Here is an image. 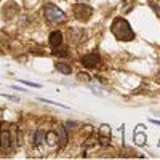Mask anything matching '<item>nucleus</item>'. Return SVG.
Instances as JSON below:
<instances>
[{"label":"nucleus","mask_w":160,"mask_h":160,"mask_svg":"<svg viewBox=\"0 0 160 160\" xmlns=\"http://www.w3.org/2000/svg\"><path fill=\"white\" fill-rule=\"evenodd\" d=\"M112 34L118 38V40H125V42H130V40L135 38V32H133L131 26L128 24L127 19L123 18H115L112 22V28H111Z\"/></svg>","instance_id":"1"},{"label":"nucleus","mask_w":160,"mask_h":160,"mask_svg":"<svg viewBox=\"0 0 160 160\" xmlns=\"http://www.w3.org/2000/svg\"><path fill=\"white\" fill-rule=\"evenodd\" d=\"M45 18L48 21H51V22H62V21H66V15L58 7L51 5V3L45 5Z\"/></svg>","instance_id":"2"},{"label":"nucleus","mask_w":160,"mask_h":160,"mask_svg":"<svg viewBox=\"0 0 160 160\" xmlns=\"http://www.w3.org/2000/svg\"><path fill=\"white\" fill-rule=\"evenodd\" d=\"M74 13H75V18H77V19L87 21V19L91 16V8L80 3V5H75V7H74Z\"/></svg>","instance_id":"3"},{"label":"nucleus","mask_w":160,"mask_h":160,"mask_svg":"<svg viewBox=\"0 0 160 160\" xmlns=\"http://www.w3.org/2000/svg\"><path fill=\"white\" fill-rule=\"evenodd\" d=\"M99 62V56L96 55V53H91V55H85L82 58V64L85 66V68H95V66Z\"/></svg>","instance_id":"4"},{"label":"nucleus","mask_w":160,"mask_h":160,"mask_svg":"<svg viewBox=\"0 0 160 160\" xmlns=\"http://www.w3.org/2000/svg\"><path fill=\"white\" fill-rule=\"evenodd\" d=\"M62 43V34L59 32V31H53L51 34H50V45L53 47V48H56V47H59Z\"/></svg>","instance_id":"5"},{"label":"nucleus","mask_w":160,"mask_h":160,"mask_svg":"<svg viewBox=\"0 0 160 160\" xmlns=\"http://www.w3.org/2000/svg\"><path fill=\"white\" fill-rule=\"evenodd\" d=\"M10 144H11V138H10V133L7 130H3L2 133H0V148H10Z\"/></svg>","instance_id":"6"},{"label":"nucleus","mask_w":160,"mask_h":160,"mask_svg":"<svg viewBox=\"0 0 160 160\" xmlns=\"http://www.w3.org/2000/svg\"><path fill=\"white\" fill-rule=\"evenodd\" d=\"M55 68H56L58 72H61V74H64V75H69V74L72 72V68H71L69 64H66V62H58Z\"/></svg>","instance_id":"7"},{"label":"nucleus","mask_w":160,"mask_h":160,"mask_svg":"<svg viewBox=\"0 0 160 160\" xmlns=\"http://www.w3.org/2000/svg\"><path fill=\"white\" fill-rule=\"evenodd\" d=\"M56 133H58V136H59L61 146H66V142H68V133H66V128L62 125H59L58 130H56Z\"/></svg>","instance_id":"8"},{"label":"nucleus","mask_w":160,"mask_h":160,"mask_svg":"<svg viewBox=\"0 0 160 160\" xmlns=\"http://www.w3.org/2000/svg\"><path fill=\"white\" fill-rule=\"evenodd\" d=\"M45 138H47V133L45 131H42V130H38L37 133H35V138H34V141H35V146H40L43 141H45Z\"/></svg>","instance_id":"9"},{"label":"nucleus","mask_w":160,"mask_h":160,"mask_svg":"<svg viewBox=\"0 0 160 160\" xmlns=\"http://www.w3.org/2000/svg\"><path fill=\"white\" fill-rule=\"evenodd\" d=\"M38 101H42V102H48V104H53V106H59V108H62V109H68V106L59 104V102H55V101H50V99H45V98H38Z\"/></svg>","instance_id":"10"},{"label":"nucleus","mask_w":160,"mask_h":160,"mask_svg":"<svg viewBox=\"0 0 160 160\" xmlns=\"http://www.w3.org/2000/svg\"><path fill=\"white\" fill-rule=\"evenodd\" d=\"M135 139H136V142H138L139 146H142V144H144V141H146V136L142 135V133H138V135L135 136Z\"/></svg>","instance_id":"11"},{"label":"nucleus","mask_w":160,"mask_h":160,"mask_svg":"<svg viewBox=\"0 0 160 160\" xmlns=\"http://www.w3.org/2000/svg\"><path fill=\"white\" fill-rule=\"evenodd\" d=\"M111 142V138H108V136H102V135H99V144L101 146H108Z\"/></svg>","instance_id":"12"},{"label":"nucleus","mask_w":160,"mask_h":160,"mask_svg":"<svg viewBox=\"0 0 160 160\" xmlns=\"http://www.w3.org/2000/svg\"><path fill=\"white\" fill-rule=\"evenodd\" d=\"M21 83H24V85H28V87H34V88H40V85H38V83H32V82H26V80H21Z\"/></svg>","instance_id":"13"},{"label":"nucleus","mask_w":160,"mask_h":160,"mask_svg":"<svg viewBox=\"0 0 160 160\" xmlns=\"http://www.w3.org/2000/svg\"><path fill=\"white\" fill-rule=\"evenodd\" d=\"M0 55H3V51H2V50H0Z\"/></svg>","instance_id":"14"}]
</instances>
